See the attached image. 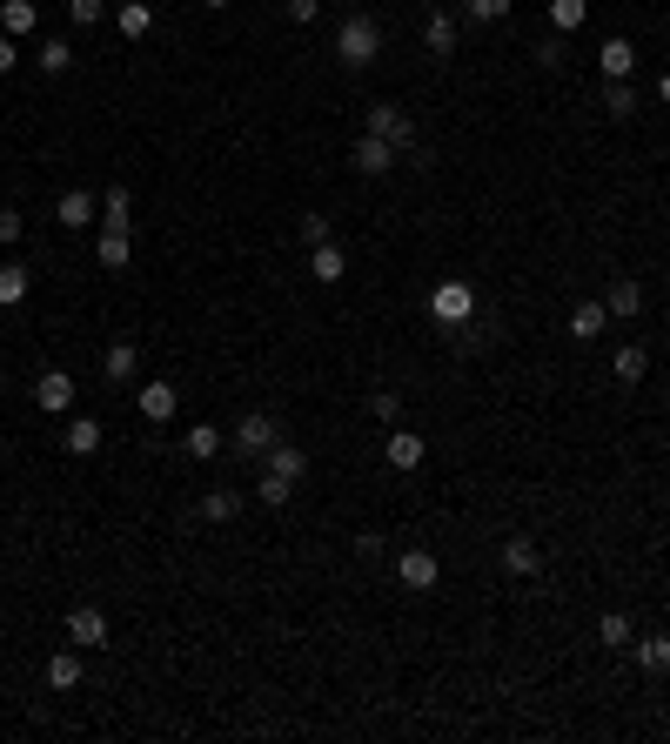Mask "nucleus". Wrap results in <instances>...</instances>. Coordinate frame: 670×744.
<instances>
[{
	"label": "nucleus",
	"instance_id": "10",
	"mask_svg": "<svg viewBox=\"0 0 670 744\" xmlns=\"http://www.w3.org/2000/svg\"><path fill=\"white\" fill-rule=\"evenodd\" d=\"M349 161H356V175H389V168H396V148H389L382 135H362Z\"/></svg>",
	"mask_w": 670,
	"mask_h": 744
},
{
	"label": "nucleus",
	"instance_id": "40",
	"mask_svg": "<svg viewBox=\"0 0 670 744\" xmlns=\"http://www.w3.org/2000/svg\"><path fill=\"white\" fill-rule=\"evenodd\" d=\"M536 61H543V68H563V34H550V41L536 47Z\"/></svg>",
	"mask_w": 670,
	"mask_h": 744
},
{
	"label": "nucleus",
	"instance_id": "2",
	"mask_svg": "<svg viewBox=\"0 0 670 744\" xmlns=\"http://www.w3.org/2000/svg\"><path fill=\"white\" fill-rule=\"evenodd\" d=\"M429 316L443 322V329L476 322V289H469V282H436V289H429Z\"/></svg>",
	"mask_w": 670,
	"mask_h": 744
},
{
	"label": "nucleus",
	"instance_id": "7",
	"mask_svg": "<svg viewBox=\"0 0 670 744\" xmlns=\"http://www.w3.org/2000/svg\"><path fill=\"white\" fill-rule=\"evenodd\" d=\"M396 577L409 590H436V577H443V564H436V557H429V550H402L396 557Z\"/></svg>",
	"mask_w": 670,
	"mask_h": 744
},
{
	"label": "nucleus",
	"instance_id": "29",
	"mask_svg": "<svg viewBox=\"0 0 670 744\" xmlns=\"http://www.w3.org/2000/svg\"><path fill=\"white\" fill-rule=\"evenodd\" d=\"M630 651H637V664H644L650 677L670 671V637H644V644H630Z\"/></svg>",
	"mask_w": 670,
	"mask_h": 744
},
{
	"label": "nucleus",
	"instance_id": "31",
	"mask_svg": "<svg viewBox=\"0 0 670 744\" xmlns=\"http://www.w3.org/2000/svg\"><path fill=\"white\" fill-rule=\"evenodd\" d=\"M148 27H155V14H148V0H121V34H128V41H141Z\"/></svg>",
	"mask_w": 670,
	"mask_h": 744
},
{
	"label": "nucleus",
	"instance_id": "25",
	"mask_svg": "<svg viewBox=\"0 0 670 744\" xmlns=\"http://www.w3.org/2000/svg\"><path fill=\"white\" fill-rule=\"evenodd\" d=\"M27 289H34V275H27L21 262H7V269H0V309H14V302H27Z\"/></svg>",
	"mask_w": 670,
	"mask_h": 744
},
{
	"label": "nucleus",
	"instance_id": "30",
	"mask_svg": "<svg viewBox=\"0 0 670 744\" xmlns=\"http://www.w3.org/2000/svg\"><path fill=\"white\" fill-rule=\"evenodd\" d=\"M128 235H101V242H94V262H101V269H128Z\"/></svg>",
	"mask_w": 670,
	"mask_h": 744
},
{
	"label": "nucleus",
	"instance_id": "19",
	"mask_svg": "<svg viewBox=\"0 0 670 744\" xmlns=\"http://www.w3.org/2000/svg\"><path fill=\"white\" fill-rule=\"evenodd\" d=\"M603 81H630V68H637V47L630 41H603Z\"/></svg>",
	"mask_w": 670,
	"mask_h": 744
},
{
	"label": "nucleus",
	"instance_id": "27",
	"mask_svg": "<svg viewBox=\"0 0 670 744\" xmlns=\"http://www.w3.org/2000/svg\"><path fill=\"white\" fill-rule=\"evenodd\" d=\"M583 21H590V0H550V27L557 34H577Z\"/></svg>",
	"mask_w": 670,
	"mask_h": 744
},
{
	"label": "nucleus",
	"instance_id": "41",
	"mask_svg": "<svg viewBox=\"0 0 670 744\" xmlns=\"http://www.w3.org/2000/svg\"><path fill=\"white\" fill-rule=\"evenodd\" d=\"M315 14H322V0H289V21H302V27H309Z\"/></svg>",
	"mask_w": 670,
	"mask_h": 744
},
{
	"label": "nucleus",
	"instance_id": "36",
	"mask_svg": "<svg viewBox=\"0 0 670 744\" xmlns=\"http://www.w3.org/2000/svg\"><path fill=\"white\" fill-rule=\"evenodd\" d=\"M597 637H603V644H630V617H624V610H603Z\"/></svg>",
	"mask_w": 670,
	"mask_h": 744
},
{
	"label": "nucleus",
	"instance_id": "28",
	"mask_svg": "<svg viewBox=\"0 0 670 744\" xmlns=\"http://www.w3.org/2000/svg\"><path fill=\"white\" fill-rule=\"evenodd\" d=\"M603 114H610V121H630V114H637V88H630V81H610V88H603Z\"/></svg>",
	"mask_w": 670,
	"mask_h": 744
},
{
	"label": "nucleus",
	"instance_id": "21",
	"mask_svg": "<svg viewBox=\"0 0 670 744\" xmlns=\"http://www.w3.org/2000/svg\"><path fill=\"white\" fill-rule=\"evenodd\" d=\"M309 275H315V282H342V275H349V262H342V248H335V242H315V255H309Z\"/></svg>",
	"mask_w": 670,
	"mask_h": 744
},
{
	"label": "nucleus",
	"instance_id": "17",
	"mask_svg": "<svg viewBox=\"0 0 670 744\" xmlns=\"http://www.w3.org/2000/svg\"><path fill=\"white\" fill-rule=\"evenodd\" d=\"M423 47L436 54V61H449V54H456V14H429V21H423Z\"/></svg>",
	"mask_w": 670,
	"mask_h": 744
},
{
	"label": "nucleus",
	"instance_id": "3",
	"mask_svg": "<svg viewBox=\"0 0 670 744\" xmlns=\"http://www.w3.org/2000/svg\"><path fill=\"white\" fill-rule=\"evenodd\" d=\"M275 443H282V423H275L268 409H248L242 423H235V450H242V456H255V463H262V456L275 450Z\"/></svg>",
	"mask_w": 670,
	"mask_h": 744
},
{
	"label": "nucleus",
	"instance_id": "18",
	"mask_svg": "<svg viewBox=\"0 0 670 744\" xmlns=\"http://www.w3.org/2000/svg\"><path fill=\"white\" fill-rule=\"evenodd\" d=\"M603 322H610V309H603V302H577V309H570V336H577V342H597Z\"/></svg>",
	"mask_w": 670,
	"mask_h": 744
},
{
	"label": "nucleus",
	"instance_id": "11",
	"mask_svg": "<svg viewBox=\"0 0 670 744\" xmlns=\"http://www.w3.org/2000/svg\"><path fill=\"white\" fill-rule=\"evenodd\" d=\"M262 470H268V476H282V483H302V476H309V456L295 450V443H275V450L262 456Z\"/></svg>",
	"mask_w": 670,
	"mask_h": 744
},
{
	"label": "nucleus",
	"instance_id": "5",
	"mask_svg": "<svg viewBox=\"0 0 670 744\" xmlns=\"http://www.w3.org/2000/svg\"><path fill=\"white\" fill-rule=\"evenodd\" d=\"M67 644H81V651L108 644V617H101L94 604H74V610H67Z\"/></svg>",
	"mask_w": 670,
	"mask_h": 744
},
{
	"label": "nucleus",
	"instance_id": "26",
	"mask_svg": "<svg viewBox=\"0 0 670 744\" xmlns=\"http://www.w3.org/2000/svg\"><path fill=\"white\" fill-rule=\"evenodd\" d=\"M47 684H54V691H74V684H81V657L54 651V657H47Z\"/></svg>",
	"mask_w": 670,
	"mask_h": 744
},
{
	"label": "nucleus",
	"instance_id": "6",
	"mask_svg": "<svg viewBox=\"0 0 670 744\" xmlns=\"http://www.w3.org/2000/svg\"><path fill=\"white\" fill-rule=\"evenodd\" d=\"M34 403H41L47 416H67V409H74V376H67V369H47L41 383H34Z\"/></svg>",
	"mask_w": 670,
	"mask_h": 744
},
{
	"label": "nucleus",
	"instance_id": "24",
	"mask_svg": "<svg viewBox=\"0 0 670 744\" xmlns=\"http://www.w3.org/2000/svg\"><path fill=\"white\" fill-rule=\"evenodd\" d=\"M101 369H108L114 383H128L134 369H141V349H134V342H108V356H101Z\"/></svg>",
	"mask_w": 670,
	"mask_h": 744
},
{
	"label": "nucleus",
	"instance_id": "39",
	"mask_svg": "<svg viewBox=\"0 0 670 744\" xmlns=\"http://www.w3.org/2000/svg\"><path fill=\"white\" fill-rule=\"evenodd\" d=\"M302 242H329V215H302Z\"/></svg>",
	"mask_w": 670,
	"mask_h": 744
},
{
	"label": "nucleus",
	"instance_id": "15",
	"mask_svg": "<svg viewBox=\"0 0 670 744\" xmlns=\"http://www.w3.org/2000/svg\"><path fill=\"white\" fill-rule=\"evenodd\" d=\"M128 222H134L128 188H108V195H101V235H128Z\"/></svg>",
	"mask_w": 670,
	"mask_h": 744
},
{
	"label": "nucleus",
	"instance_id": "42",
	"mask_svg": "<svg viewBox=\"0 0 670 744\" xmlns=\"http://www.w3.org/2000/svg\"><path fill=\"white\" fill-rule=\"evenodd\" d=\"M0 242H21V215L14 208H0Z\"/></svg>",
	"mask_w": 670,
	"mask_h": 744
},
{
	"label": "nucleus",
	"instance_id": "22",
	"mask_svg": "<svg viewBox=\"0 0 670 744\" xmlns=\"http://www.w3.org/2000/svg\"><path fill=\"white\" fill-rule=\"evenodd\" d=\"M201 517H208V523H235V517H242V490H208V496H201Z\"/></svg>",
	"mask_w": 670,
	"mask_h": 744
},
{
	"label": "nucleus",
	"instance_id": "16",
	"mask_svg": "<svg viewBox=\"0 0 670 744\" xmlns=\"http://www.w3.org/2000/svg\"><path fill=\"white\" fill-rule=\"evenodd\" d=\"M503 570H510V577H536V570H543V550H536L530 537H510L503 543Z\"/></svg>",
	"mask_w": 670,
	"mask_h": 744
},
{
	"label": "nucleus",
	"instance_id": "13",
	"mask_svg": "<svg viewBox=\"0 0 670 744\" xmlns=\"http://www.w3.org/2000/svg\"><path fill=\"white\" fill-rule=\"evenodd\" d=\"M610 376H617V383H644V376H650V349H644V342H624V349L610 356Z\"/></svg>",
	"mask_w": 670,
	"mask_h": 744
},
{
	"label": "nucleus",
	"instance_id": "35",
	"mask_svg": "<svg viewBox=\"0 0 670 744\" xmlns=\"http://www.w3.org/2000/svg\"><path fill=\"white\" fill-rule=\"evenodd\" d=\"M74 68V47L67 41H41V74H67Z\"/></svg>",
	"mask_w": 670,
	"mask_h": 744
},
{
	"label": "nucleus",
	"instance_id": "44",
	"mask_svg": "<svg viewBox=\"0 0 670 744\" xmlns=\"http://www.w3.org/2000/svg\"><path fill=\"white\" fill-rule=\"evenodd\" d=\"M657 94H664V108H670V74H664V81H657Z\"/></svg>",
	"mask_w": 670,
	"mask_h": 744
},
{
	"label": "nucleus",
	"instance_id": "9",
	"mask_svg": "<svg viewBox=\"0 0 670 744\" xmlns=\"http://www.w3.org/2000/svg\"><path fill=\"white\" fill-rule=\"evenodd\" d=\"M382 456H389V470H423V436L416 429H389Z\"/></svg>",
	"mask_w": 670,
	"mask_h": 744
},
{
	"label": "nucleus",
	"instance_id": "8",
	"mask_svg": "<svg viewBox=\"0 0 670 744\" xmlns=\"http://www.w3.org/2000/svg\"><path fill=\"white\" fill-rule=\"evenodd\" d=\"M603 309H610V322H630V316H644V289H637L630 275H617V282L603 289Z\"/></svg>",
	"mask_w": 670,
	"mask_h": 744
},
{
	"label": "nucleus",
	"instance_id": "46",
	"mask_svg": "<svg viewBox=\"0 0 670 744\" xmlns=\"http://www.w3.org/2000/svg\"><path fill=\"white\" fill-rule=\"evenodd\" d=\"M664 403H670V389H664Z\"/></svg>",
	"mask_w": 670,
	"mask_h": 744
},
{
	"label": "nucleus",
	"instance_id": "34",
	"mask_svg": "<svg viewBox=\"0 0 670 744\" xmlns=\"http://www.w3.org/2000/svg\"><path fill=\"white\" fill-rule=\"evenodd\" d=\"M503 14H510V0H463V21H476V27L503 21Z\"/></svg>",
	"mask_w": 670,
	"mask_h": 744
},
{
	"label": "nucleus",
	"instance_id": "32",
	"mask_svg": "<svg viewBox=\"0 0 670 744\" xmlns=\"http://www.w3.org/2000/svg\"><path fill=\"white\" fill-rule=\"evenodd\" d=\"M188 456H201V463H208V456H222V429L195 423V429H188Z\"/></svg>",
	"mask_w": 670,
	"mask_h": 744
},
{
	"label": "nucleus",
	"instance_id": "45",
	"mask_svg": "<svg viewBox=\"0 0 670 744\" xmlns=\"http://www.w3.org/2000/svg\"><path fill=\"white\" fill-rule=\"evenodd\" d=\"M201 7H215V14H222V7H228V0H201Z\"/></svg>",
	"mask_w": 670,
	"mask_h": 744
},
{
	"label": "nucleus",
	"instance_id": "23",
	"mask_svg": "<svg viewBox=\"0 0 670 744\" xmlns=\"http://www.w3.org/2000/svg\"><path fill=\"white\" fill-rule=\"evenodd\" d=\"M101 450V423H94V416H74V423H67V456H94Z\"/></svg>",
	"mask_w": 670,
	"mask_h": 744
},
{
	"label": "nucleus",
	"instance_id": "43",
	"mask_svg": "<svg viewBox=\"0 0 670 744\" xmlns=\"http://www.w3.org/2000/svg\"><path fill=\"white\" fill-rule=\"evenodd\" d=\"M14 61H21V47H14V34H0V74H14Z\"/></svg>",
	"mask_w": 670,
	"mask_h": 744
},
{
	"label": "nucleus",
	"instance_id": "33",
	"mask_svg": "<svg viewBox=\"0 0 670 744\" xmlns=\"http://www.w3.org/2000/svg\"><path fill=\"white\" fill-rule=\"evenodd\" d=\"M67 21H74V27H101V21H108V0H67Z\"/></svg>",
	"mask_w": 670,
	"mask_h": 744
},
{
	"label": "nucleus",
	"instance_id": "20",
	"mask_svg": "<svg viewBox=\"0 0 670 744\" xmlns=\"http://www.w3.org/2000/svg\"><path fill=\"white\" fill-rule=\"evenodd\" d=\"M88 222H101V215H94V195L88 188H67L61 195V228H88Z\"/></svg>",
	"mask_w": 670,
	"mask_h": 744
},
{
	"label": "nucleus",
	"instance_id": "4",
	"mask_svg": "<svg viewBox=\"0 0 670 744\" xmlns=\"http://www.w3.org/2000/svg\"><path fill=\"white\" fill-rule=\"evenodd\" d=\"M369 135H382V141H389V148L402 155V148H416V121H409L402 108H389V101H382V108H369Z\"/></svg>",
	"mask_w": 670,
	"mask_h": 744
},
{
	"label": "nucleus",
	"instance_id": "1",
	"mask_svg": "<svg viewBox=\"0 0 670 744\" xmlns=\"http://www.w3.org/2000/svg\"><path fill=\"white\" fill-rule=\"evenodd\" d=\"M382 54V27H376V14H356V21H342V34H335V61L342 68H369Z\"/></svg>",
	"mask_w": 670,
	"mask_h": 744
},
{
	"label": "nucleus",
	"instance_id": "14",
	"mask_svg": "<svg viewBox=\"0 0 670 744\" xmlns=\"http://www.w3.org/2000/svg\"><path fill=\"white\" fill-rule=\"evenodd\" d=\"M175 383H141V416H148V423H175Z\"/></svg>",
	"mask_w": 670,
	"mask_h": 744
},
{
	"label": "nucleus",
	"instance_id": "38",
	"mask_svg": "<svg viewBox=\"0 0 670 744\" xmlns=\"http://www.w3.org/2000/svg\"><path fill=\"white\" fill-rule=\"evenodd\" d=\"M369 409H376L382 423H396V416H402V396H396V389H376V396H369Z\"/></svg>",
	"mask_w": 670,
	"mask_h": 744
},
{
	"label": "nucleus",
	"instance_id": "37",
	"mask_svg": "<svg viewBox=\"0 0 670 744\" xmlns=\"http://www.w3.org/2000/svg\"><path fill=\"white\" fill-rule=\"evenodd\" d=\"M255 496H262L268 510H282V503L295 496V483H282V476H268V470H262V490H255Z\"/></svg>",
	"mask_w": 670,
	"mask_h": 744
},
{
	"label": "nucleus",
	"instance_id": "12",
	"mask_svg": "<svg viewBox=\"0 0 670 744\" xmlns=\"http://www.w3.org/2000/svg\"><path fill=\"white\" fill-rule=\"evenodd\" d=\"M34 27H41V7H34V0H0V34L27 41Z\"/></svg>",
	"mask_w": 670,
	"mask_h": 744
}]
</instances>
